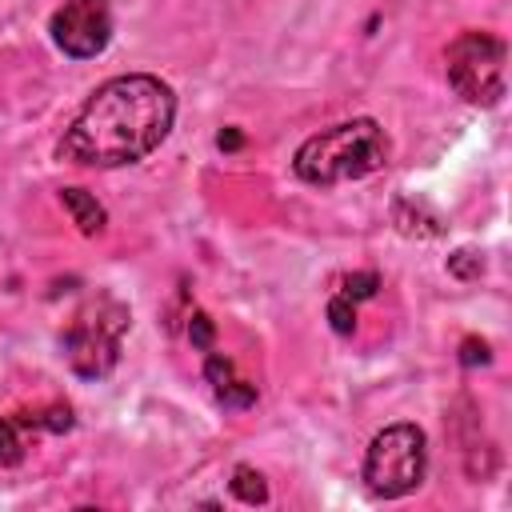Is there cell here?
<instances>
[{
    "instance_id": "obj_1",
    "label": "cell",
    "mask_w": 512,
    "mask_h": 512,
    "mask_svg": "<svg viewBox=\"0 0 512 512\" xmlns=\"http://www.w3.org/2000/svg\"><path fill=\"white\" fill-rule=\"evenodd\" d=\"M176 96L160 76L128 72L104 80L64 128L56 156L80 168H124L164 144Z\"/></svg>"
},
{
    "instance_id": "obj_2",
    "label": "cell",
    "mask_w": 512,
    "mask_h": 512,
    "mask_svg": "<svg viewBox=\"0 0 512 512\" xmlns=\"http://www.w3.org/2000/svg\"><path fill=\"white\" fill-rule=\"evenodd\" d=\"M384 164H388V136L376 120L360 116V120H344V124H332L308 136L296 148L292 172L312 188H332L344 180L372 176Z\"/></svg>"
},
{
    "instance_id": "obj_3",
    "label": "cell",
    "mask_w": 512,
    "mask_h": 512,
    "mask_svg": "<svg viewBox=\"0 0 512 512\" xmlns=\"http://www.w3.org/2000/svg\"><path fill=\"white\" fill-rule=\"evenodd\" d=\"M124 332H128V308L120 300L100 296L84 312H76L68 332H64V356H68L72 372L84 380L108 376L120 360Z\"/></svg>"
},
{
    "instance_id": "obj_4",
    "label": "cell",
    "mask_w": 512,
    "mask_h": 512,
    "mask_svg": "<svg viewBox=\"0 0 512 512\" xmlns=\"http://www.w3.org/2000/svg\"><path fill=\"white\" fill-rule=\"evenodd\" d=\"M428 464V440L416 424H388L364 452V484L372 496L396 500L420 488Z\"/></svg>"
},
{
    "instance_id": "obj_5",
    "label": "cell",
    "mask_w": 512,
    "mask_h": 512,
    "mask_svg": "<svg viewBox=\"0 0 512 512\" xmlns=\"http://www.w3.org/2000/svg\"><path fill=\"white\" fill-rule=\"evenodd\" d=\"M504 60H508V48H504L500 36H492V32H460L444 52L448 84L456 88L460 100L492 108L504 96Z\"/></svg>"
},
{
    "instance_id": "obj_6",
    "label": "cell",
    "mask_w": 512,
    "mask_h": 512,
    "mask_svg": "<svg viewBox=\"0 0 512 512\" xmlns=\"http://www.w3.org/2000/svg\"><path fill=\"white\" fill-rule=\"evenodd\" d=\"M48 32L56 48L72 60L100 56L112 40V8L108 0H68L60 12H52Z\"/></svg>"
},
{
    "instance_id": "obj_7",
    "label": "cell",
    "mask_w": 512,
    "mask_h": 512,
    "mask_svg": "<svg viewBox=\"0 0 512 512\" xmlns=\"http://www.w3.org/2000/svg\"><path fill=\"white\" fill-rule=\"evenodd\" d=\"M60 200H64V208H68L72 224H76L84 236H96V232H104V224H108V212L100 208V200H96V196H88L84 188H60Z\"/></svg>"
},
{
    "instance_id": "obj_8",
    "label": "cell",
    "mask_w": 512,
    "mask_h": 512,
    "mask_svg": "<svg viewBox=\"0 0 512 512\" xmlns=\"http://www.w3.org/2000/svg\"><path fill=\"white\" fill-rule=\"evenodd\" d=\"M228 488H232V496L240 504H264L268 500V484H264V476L256 468H236L232 480H228Z\"/></svg>"
},
{
    "instance_id": "obj_9",
    "label": "cell",
    "mask_w": 512,
    "mask_h": 512,
    "mask_svg": "<svg viewBox=\"0 0 512 512\" xmlns=\"http://www.w3.org/2000/svg\"><path fill=\"white\" fill-rule=\"evenodd\" d=\"M24 460V436H20V420L8 416L0 420V468H16Z\"/></svg>"
},
{
    "instance_id": "obj_10",
    "label": "cell",
    "mask_w": 512,
    "mask_h": 512,
    "mask_svg": "<svg viewBox=\"0 0 512 512\" xmlns=\"http://www.w3.org/2000/svg\"><path fill=\"white\" fill-rule=\"evenodd\" d=\"M328 324H332V332H340V336H352V332H356V308H352L348 296H332V300H328Z\"/></svg>"
},
{
    "instance_id": "obj_11",
    "label": "cell",
    "mask_w": 512,
    "mask_h": 512,
    "mask_svg": "<svg viewBox=\"0 0 512 512\" xmlns=\"http://www.w3.org/2000/svg\"><path fill=\"white\" fill-rule=\"evenodd\" d=\"M448 272H452L456 280H476V276L484 272V256L472 252V248H460V252L448 256Z\"/></svg>"
},
{
    "instance_id": "obj_12",
    "label": "cell",
    "mask_w": 512,
    "mask_h": 512,
    "mask_svg": "<svg viewBox=\"0 0 512 512\" xmlns=\"http://www.w3.org/2000/svg\"><path fill=\"white\" fill-rule=\"evenodd\" d=\"M188 340H192V348H200V352H212V340H216V324L208 320V312H192V316H188Z\"/></svg>"
},
{
    "instance_id": "obj_13",
    "label": "cell",
    "mask_w": 512,
    "mask_h": 512,
    "mask_svg": "<svg viewBox=\"0 0 512 512\" xmlns=\"http://www.w3.org/2000/svg\"><path fill=\"white\" fill-rule=\"evenodd\" d=\"M216 400H220L224 408H248V404H256V384L232 380V384H224V388L216 392Z\"/></svg>"
},
{
    "instance_id": "obj_14",
    "label": "cell",
    "mask_w": 512,
    "mask_h": 512,
    "mask_svg": "<svg viewBox=\"0 0 512 512\" xmlns=\"http://www.w3.org/2000/svg\"><path fill=\"white\" fill-rule=\"evenodd\" d=\"M376 288H380L376 272H356V276L344 280V296L348 300H368V296H376Z\"/></svg>"
},
{
    "instance_id": "obj_15",
    "label": "cell",
    "mask_w": 512,
    "mask_h": 512,
    "mask_svg": "<svg viewBox=\"0 0 512 512\" xmlns=\"http://www.w3.org/2000/svg\"><path fill=\"white\" fill-rule=\"evenodd\" d=\"M204 376H208V384L220 392L224 384H232V360H228V356H220V352H212V356H208V364H204Z\"/></svg>"
},
{
    "instance_id": "obj_16",
    "label": "cell",
    "mask_w": 512,
    "mask_h": 512,
    "mask_svg": "<svg viewBox=\"0 0 512 512\" xmlns=\"http://www.w3.org/2000/svg\"><path fill=\"white\" fill-rule=\"evenodd\" d=\"M488 360H492V352H488L484 340L468 336V340L460 344V364H464V368H476V364H488Z\"/></svg>"
},
{
    "instance_id": "obj_17",
    "label": "cell",
    "mask_w": 512,
    "mask_h": 512,
    "mask_svg": "<svg viewBox=\"0 0 512 512\" xmlns=\"http://www.w3.org/2000/svg\"><path fill=\"white\" fill-rule=\"evenodd\" d=\"M216 144H220V148H224V152H236V148H240V144H244V136H240V132H236V128H228V132H220V140H216Z\"/></svg>"
}]
</instances>
